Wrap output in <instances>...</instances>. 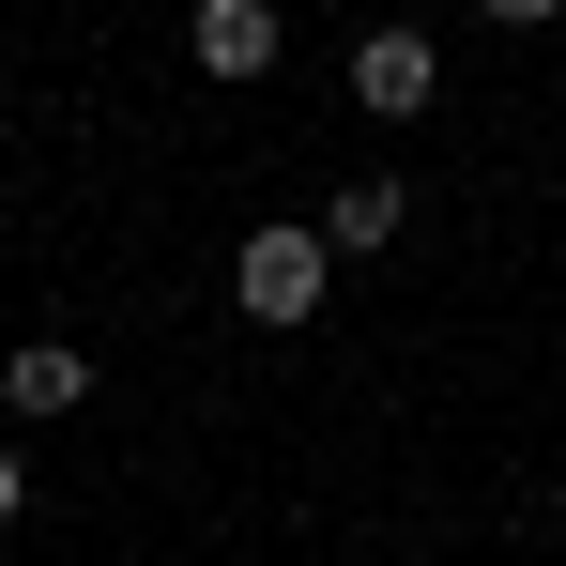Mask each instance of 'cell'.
<instances>
[{
	"instance_id": "cell-7",
	"label": "cell",
	"mask_w": 566,
	"mask_h": 566,
	"mask_svg": "<svg viewBox=\"0 0 566 566\" xmlns=\"http://www.w3.org/2000/svg\"><path fill=\"white\" fill-rule=\"evenodd\" d=\"M15 505H31V474H15V444H0V536H15Z\"/></svg>"
},
{
	"instance_id": "cell-3",
	"label": "cell",
	"mask_w": 566,
	"mask_h": 566,
	"mask_svg": "<svg viewBox=\"0 0 566 566\" xmlns=\"http://www.w3.org/2000/svg\"><path fill=\"white\" fill-rule=\"evenodd\" d=\"M185 62H199V77H230V93L276 77V0H199V15H185Z\"/></svg>"
},
{
	"instance_id": "cell-1",
	"label": "cell",
	"mask_w": 566,
	"mask_h": 566,
	"mask_svg": "<svg viewBox=\"0 0 566 566\" xmlns=\"http://www.w3.org/2000/svg\"><path fill=\"white\" fill-rule=\"evenodd\" d=\"M322 276H337V245H322V230H245L230 306H245L261 337H291V322H322Z\"/></svg>"
},
{
	"instance_id": "cell-5",
	"label": "cell",
	"mask_w": 566,
	"mask_h": 566,
	"mask_svg": "<svg viewBox=\"0 0 566 566\" xmlns=\"http://www.w3.org/2000/svg\"><path fill=\"white\" fill-rule=\"evenodd\" d=\"M77 398H93L77 337H15V353H0V413H77Z\"/></svg>"
},
{
	"instance_id": "cell-2",
	"label": "cell",
	"mask_w": 566,
	"mask_h": 566,
	"mask_svg": "<svg viewBox=\"0 0 566 566\" xmlns=\"http://www.w3.org/2000/svg\"><path fill=\"white\" fill-rule=\"evenodd\" d=\"M429 93H444V46H429V31H368V46H353V107H368V123H413Z\"/></svg>"
},
{
	"instance_id": "cell-6",
	"label": "cell",
	"mask_w": 566,
	"mask_h": 566,
	"mask_svg": "<svg viewBox=\"0 0 566 566\" xmlns=\"http://www.w3.org/2000/svg\"><path fill=\"white\" fill-rule=\"evenodd\" d=\"M474 15H505V31H552V15H566V0H474Z\"/></svg>"
},
{
	"instance_id": "cell-4",
	"label": "cell",
	"mask_w": 566,
	"mask_h": 566,
	"mask_svg": "<svg viewBox=\"0 0 566 566\" xmlns=\"http://www.w3.org/2000/svg\"><path fill=\"white\" fill-rule=\"evenodd\" d=\"M398 230H413V199H398V169H353V185L322 199V245H337V261H382Z\"/></svg>"
}]
</instances>
